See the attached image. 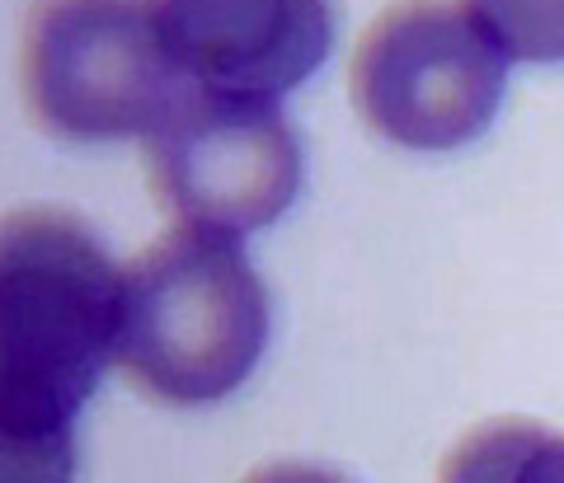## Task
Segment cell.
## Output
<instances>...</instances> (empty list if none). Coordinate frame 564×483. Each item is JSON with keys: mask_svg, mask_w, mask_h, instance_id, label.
I'll use <instances>...</instances> for the list:
<instances>
[{"mask_svg": "<svg viewBox=\"0 0 564 483\" xmlns=\"http://www.w3.org/2000/svg\"><path fill=\"white\" fill-rule=\"evenodd\" d=\"M122 333V273L85 221L20 211L0 235V483H66L70 422Z\"/></svg>", "mask_w": 564, "mask_h": 483, "instance_id": "obj_1", "label": "cell"}, {"mask_svg": "<svg viewBox=\"0 0 564 483\" xmlns=\"http://www.w3.org/2000/svg\"><path fill=\"white\" fill-rule=\"evenodd\" d=\"M269 343V292L231 240L170 230L122 273L118 362L161 404L226 399Z\"/></svg>", "mask_w": 564, "mask_h": 483, "instance_id": "obj_2", "label": "cell"}, {"mask_svg": "<svg viewBox=\"0 0 564 483\" xmlns=\"http://www.w3.org/2000/svg\"><path fill=\"white\" fill-rule=\"evenodd\" d=\"M20 80L29 113L66 141L151 136L193 89L151 0H39Z\"/></svg>", "mask_w": 564, "mask_h": 483, "instance_id": "obj_3", "label": "cell"}, {"mask_svg": "<svg viewBox=\"0 0 564 483\" xmlns=\"http://www.w3.org/2000/svg\"><path fill=\"white\" fill-rule=\"evenodd\" d=\"M508 52L456 0H400L352 52V103L367 128L404 151H456L480 136L503 99Z\"/></svg>", "mask_w": 564, "mask_h": 483, "instance_id": "obj_4", "label": "cell"}, {"mask_svg": "<svg viewBox=\"0 0 564 483\" xmlns=\"http://www.w3.org/2000/svg\"><path fill=\"white\" fill-rule=\"evenodd\" d=\"M151 188L184 230L236 240L273 226L302 188V146L273 99L198 89L147 136Z\"/></svg>", "mask_w": 564, "mask_h": 483, "instance_id": "obj_5", "label": "cell"}, {"mask_svg": "<svg viewBox=\"0 0 564 483\" xmlns=\"http://www.w3.org/2000/svg\"><path fill=\"white\" fill-rule=\"evenodd\" d=\"M198 89L273 99L329 57V0H151Z\"/></svg>", "mask_w": 564, "mask_h": 483, "instance_id": "obj_6", "label": "cell"}, {"mask_svg": "<svg viewBox=\"0 0 564 483\" xmlns=\"http://www.w3.org/2000/svg\"><path fill=\"white\" fill-rule=\"evenodd\" d=\"M437 483H564V437L522 418L485 422L456 441Z\"/></svg>", "mask_w": 564, "mask_h": 483, "instance_id": "obj_7", "label": "cell"}, {"mask_svg": "<svg viewBox=\"0 0 564 483\" xmlns=\"http://www.w3.org/2000/svg\"><path fill=\"white\" fill-rule=\"evenodd\" d=\"M513 62H564V0H466Z\"/></svg>", "mask_w": 564, "mask_h": 483, "instance_id": "obj_8", "label": "cell"}, {"mask_svg": "<svg viewBox=\"0 0 564 483\" xmlns=\"http://www.w3.org/2000/svg\"><path fill=\"white\" fill-rule=\"evenodd\" d=\"M245 483H348V479L315 470V464H263V470H254Z\"/></svg>", "mask_w": 564, "mask_h": 483, "instance_id": "obj_9", "label": "cell"}]
</instances>
